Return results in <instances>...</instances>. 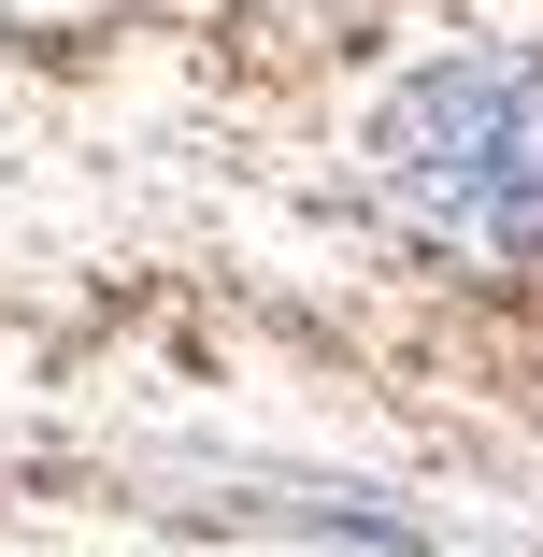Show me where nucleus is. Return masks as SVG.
Here are the masks:
<instances>
[{"label": "nucleus", "instance_id": "obj_1", "mask_svg": "<svg viewBox=\"0 0 543 557\" xmlns=\"http://www.w3.org/2000/svg\"><path fill=\"white\" fill-rule=\"evenodd\" d=\"M372 186L458 258H543V58L458 44L400 72L372 115Z\"/></svg>", "mask_w": 543, "mask_h": 557}]
</instances>
